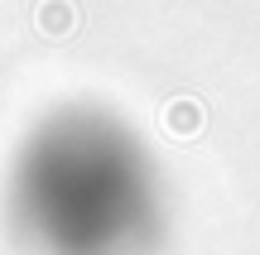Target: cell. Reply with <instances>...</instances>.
Listing matches in <instances>:
<instances>
[{
	"mask_svg": "<svg viewBox=\"0 0 260 255\" xmlns=\"http://www.w3.org/2000/svg\"><path fill=\"white\" fill-rule=\"evenodd\" d=\"M34 24H39L44 39H68L77 29V5H73V0H44L39 15H34Z\"/></svg>",
	"mask_w": 260,
	"mask_h": 255,
	"instance_id": "obj_2",
	"label": "cell"
},
{
	"mask_svg": "<svg viewBox=\"0 0 260 255\" xmlns=\"http://www.w3.org/2000/svg\"><path fill=\"white\" fill-rule=\"evenodd\" d=\"M164 130L174 135V140H193L198 130H203V101L198 96H178V101L164 106Z\"/></svg>",
	"mask_w": 260,
	"mask_h": 255,
	"instance_id": "obj_1",
	"label": "cell"
}]
</instances>
